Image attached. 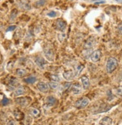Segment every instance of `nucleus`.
I'll use <instances>...</instances> for the list:
<instances>
[{"label":"nucleus","instance_id":"nucleus-11","mask_svg":"<svg viewBox=\"0 0 122 125\" xmlns=\"http://www.w3.org/2000/svg\"><path fill=\"white\" fill-rule=\"evenodd\" d=\"M71 92L74 95H79V94L82 92V86H80V83H76L71 86Z\"/></svg>","mask_w":122,"mask_h":125},{"label":"nucleus","instance_id":"nucleus-15","mask_svg":"<svg viewBox=\"0 0 122 125\" xmlns=\"http://www.w3.org/2000/svg\"><path fill=\"white\" fill-rule=\"evenodd\" d=\"M26 92V89L24 88V86H18L14 91V96H20L22 95Z\"/></svg>","mask_w":122,"mask_h":125},{"label":"nucleus","instance_id":"nucleus-1","mask_svg":"<svg viewBox=\"0 0 122 125\" xmlns=\"http://www.w3.org/2000/svg\"><path fill=\"white\" fill-rule=\"evenodd\" d=\"M118 66V61L116 58L115 57H109L106 62V72L109 74L112 73Z\"/></svg>","mask_w":122,"mask_h":125},{"label":"nucleus","instance_id":"nucleus-30","mask_svg":"<svg viewBox=\"0 0 122 125\" xmlns=\"http://www.w3.org/2000/svg\"><path fill=\"white\" fill-rule=\"evenodd\" d=\"M17 26L16 25H11L9 27H8V28L6 29V32H9V31H13L16 29Z\"/></svg>","mask_w":122,"mask_h":125},{"label":"nucleus","instance_id":"nucleus-18","mask_svg":"<svg viewBox=\"0 0 122 125\" xmlns=\"http://www.w3.org/2000/svg\"><path fill=\"white\" fill-rule=\"evenodd\" d=\"M85 68V66L84 65H82V64H79L77 67L75 69V72H74V74H75V77H78L80 76V74L82 73V72L83 71Z\"/></svg>","mask_w":122,"mask_h":125},{"label":"nucleus","instance_id":"nucleus-13","mask_svg":"<svg viewBox=\"0 0 122 125\" xmlns=\"http://www.w3.org/2000/svg\"><path fill=\"white\" fill-rule=\"evenodd\" d=\"M80 81L82 82L83 89H85V90L88 89L90 86V81H89L88 78L86 76H82L80 78Z\"/></svg>","mask_w":122,"mask_h":125},{"label":"nucleus","instance_id":"nucleus-36","mask_svg":"<svg viewBox=\"0 0 122 125\" xmlns=\"http://www.w3.org/2000/svg\"><path fill=\"white\" fill-rule=\"evenodd\" d=\"M89 1H91V2H94V1H95V2L97 1V0H89Z\"/></svg>","mask_w":122,"mask_h":125},{"label":"nucleus","instance_id":"nucleus-34","mask_svg":"<svg viewBox=\"0 0 122 125\" xmlns=\"http://www.w3.org/2000/svg\"><path fill=\"white\" fill-rule=\"evenodd\" d=\"M103 3H105V1H97V2H95V5H98V4H103Z\"/></svg>","mask_w":122,"mask_h":125},{"label":"nucleus","instance_id":"nucleus-4","mask_svg":"<svg viewBox=\"0 0 122 125\" xmlns=\"http://www.w3.org/2000/svg\"><path fill=\"white\" fill-rule=\"evenodd\" d=\"M101 56H102L101 51L99 50V49H97V50L94 51L92 53H91V54L90 55V58H91V60L92 62H97L100 60Z\"/></svg>","mask_w":122,"mask_h":125},{"label":"nucleus","instance_id":"nucleus-14","mask_svg":"<svg viewBox=\"0 0 122 125\" xmlns=\"http://www.w3.org/2000/svg\"><path fill=\"white\" fill-rule=\"evenodd\" d=\"M57 102V100L53 96H48L45 100V103L48 106H54Z\"/></svg>","mask_w":122,"mask_h":125},{"label":"nucleus","instance_id":"nucleus-20","mask_svg":"<svg viewBox=\"0 0 122 125\" xmlns=\"http://www.w3.org/2000/svg\"><path fill=\"white\" fill-rule=\"evenodd\" d=\"M16 74H17V75L18 77H23L27 74V71L26 69H18L16 71Z\"/></svg>","mask_w":122,"mask_h":125},{"label":"nucleus","instance_id":"nucleus-26","mask_svg":"<svg viewBox=\"0 0 122 125\" xmlns=\"http://www.w3.org/2000/svg\"><path fill=\"white\" fill-rule=\"evenodd\" d=\"M45 3H46V0H39V1H38L35 3V6L38 8H40V7L43 6L45 5Z\"/></svg>","mask_w":122,"mask_h":125},{"label":"nucleus","instance_id":"nucleus-6","mask_svg":"<svg viewBox=\"0 0 122 125\" xmlns=\"http://www.w3.org/2000/svg\"><path fill=\"white\" fill-rule=\"evenodd\" d=\"M44 56L49 61H53L55 58V54L52 49L47 48L44 50Z\"/></svg>","mask_w":122,"mask_h":125},{"label":"nucleus","instance_id":"nucleus-28","mask_svg":"<svg viewBox=\"0 0 122 125\" xmlns=\"http://www.w3.org/2000/svg\"><path fill=\"white\" fill-rule=\"evenodd\" d=\"M107 97H108V100H109V101H112V100H113V98H115L114 95H113V93L112 92L111 90H109V91L107 92Z\"/></svg>","mask_w":122,"mask_h":125},{"label":"nucleus","instance_id":"nucleus-12","mask_svg":"<svg viewBox=\"0 0 122 125\" xmlns=\"http://www.w3.org/2000/svg\"><path fill=\"white\" fill-rule=\"evenodd\" d=\"M28 113L29 115L34 117V118H38L41 115V111L38 109L35 108V107H31L28 109Z\"/></svg>","mask_w":122,"mask_h":125},{"label":"nucleus","instance_id":"nucleus-9","mask_svg":"<svg viewBox=\"0 0 122 125\" xmlns=\"http://www.w3.org/2000/svg\"><path fill=\"white\" fill-rule=\"evenodd\" d=\"M63 77L65 80L67 81H72L73 78L75 77V74L74 72L72 70H68V71H65L62 74Z\"/></svg>","mask_w":122,"mask_h":125},{"label":"nucleus","instance_id":"nucleus-3","mask_svg":"<svg viewBox=\"0 0 122 125\" xmlns=\"http://www.w3.org/2000/svg\"><path fill=\"white\" fill-rule=\"evenodd\" d=\"M96 42H97L96 39H95V37H89V38L85 42L83 47H84V49H86V50H87V49H92L93 47L95 45Z\"/></svg>","mask_w":122,"mask_h":125},{"label":"nucleus","instance_id":"nucleus-19","mask_svg":"<svg viewBox=\"0 0 122 125\" xmlns=\"http://www.w3.org/2000/svg\"><path fill=\"white\" fill-rule=\"evenodd\" d=\"M37 81V78L35 76H29V77H27L24 79V81L27 83H34L35 81Z\"/></svg>","mask_w":122,"mask_h":125},{"label":"nucleus","instance_id":"nucleus-35","mask_svg":"<svg viewBox=\"0 0 122 125\" xmlns=\"http://www.w3.org/2000/svg\"><path fill=\"white\" fill-rule=\"evenodd\" d=\"M115 1H117L118 2H122V0H115Z\"/></svg>","mask_w":122,"mask_h":125},{"label":"nucleus","instance_id":"nucleus-2","mask_svg":"<svg viewBox=\"0 0 122 125\" xmlns=\"http://www.w3.org/2000/svg\"><path fill=\"white\" fill-rule=\"evenodd\" d=\"M89 102H90L89 99L84 97L76 101L74 104V106L77 109H83V108H85L89 104Z\"/></svg>","mask_w":122,"mask_h":125},{"label":"nucleus","instance_id":"nucleus-37","mask_svg":"<svg viewBox=\"0 0 122 125\" xmlns=\"http://www.w3.org/2000/svg\"><path fill=\"white\" fill-rule=\"evenodd\" d=\"M121 80L122 81V73L121 74Z\"/></svg>","mask_w":122,"mask_h":125},{"label":"nucleus","instance_id":"nucleus-8","mask_svg":"<svg viewBox=\"0 0 122 125\" xmlns=\"http://www.w3.org/2000/svg\"><path fill=\"white\" fill-rule=\"evenodd\" d=\"M35 63L36 65L41 69H45V66H47V62L46 60L43 58V57H37L35 58Z\"/></svg>","mask_w":122,"mask_h":125},{"label":"nucleus","instance_id":"nucleus-27","mask_svg":"<svg viewBox=\"0 0 122 125\" xmlns=\"http://www.w3.org/2000/svg\"><path fill=\"white\" fill-rule=\"evenodd\" d=\"M65 37H66V35H65V34H64V33H61V34H59L58 35V39L59 40V41L60 42H63V40L65 39Z\"/></svg>","mask_w":122,"mask_h":125},{"label":"nucleus","instance_id":"nucleus-29","mask_svg":"<svg viewBox=\"0 0 122 125\" xmlns=\"http://www.w3.org/2000/svg\"><path fill=\"white\" fill-rule=\"evenodd\" d=\"M57 14H58L57 12H55L54 10L50 11L49 13H47V15L48 16V17H56V16H57Z\"/></svg>","mask_w":122,"mask_h":125},{"label":"nucleus","instance_id":"nucleus-23","mask_svg":"<svg viewBox=\"0 0 122 125\" xmlns=\"http://www.w3.org/2000/svg\"><path fill=\"white\" fill-rule=\"evenodd\" d=\"M18 84V81L17 79H15V78H12V80L10 81L9 82V86H11L12 88H15V86H16Z\"/></svg>","mask_w":122,"mask_h":125},{"label":"nucleus","instance_id":"nucleus-5","mask_svg":"<svg viewBox=\"0 0 122 125\" xmlns=\"http://www.w3.org/2000/svg\"><path fill=\"white\" fill-rule=\"evenodd\" d=\"M15 102H16L17 104L20 105V106L23 107H26L28 105L30 100L28 98H25V97H20V98H17L15 99Z\"/></svg>","mask_w":122,"mask_h":125},{"label":"nucleus","instance_id":"nucleus-17","mask_svg":"<svg viewBox=\"0 0 122 125\" xmlns=\"http://www.w3.org/2000/svg\"><path fill=\"white\" fill-rule=\"evenodd\" d=\"M100 125H112V119L109 117H104L100 121Z\"/></svg>","mask_w":122,"mask_h":125},{"label":"nucleus","instance_id":"nucleus-25","mask_svg":"<svg viewBox=\"0 0 122 125\" xmlns=\"http://www.w3.org/2000/svg\"><path fill=\"white\" fill-rule=\"evenodd\" d=\"M62 86H62V91H66V90H68L72 86V83H69V82H66V83H64Z\"/></svg>","mask_w":122,"mask_h":125},{"label":"nucleus","instance_id":"nucleus-32","mask_svg":"<svg viewBox=\"0 0 122 125\" xmlns=\"http://www.w3.org/2000/svg\"><path fill=\"white\" fill-rule=\"evenodd\" d=\"M117 30H118V32L119 34L122 35V22L120 23L118 25V28H117Z\"/></svg>","mask_w":122,"mask_h":125},{"label":"nucleus","instance_id":"nucleus-24","mask_svg":"<svg viewBox=\"0 0 122 125\" xmlns=\"http://www.w3.org/2000/svg\"><path fill=\"white\" fill-rule=\"evenodd\" d=\"M115 95H118V97H122V86H119L115 89Z\"/></svg>","mask_w":122,"mask_h":125},{"label":"nucleus","instance_id":"nucleus-7","mask_svg":"<svg viewBox=\"0 0 122 125\" xmlns=\"http://www.w3.org/2000/svg\"><path fill=\"white\" fill-rule=\"evenodd\" d=\"M56 29L60 31H64L67 28V23L63 20H58L55 23Z\"/></svg>","mask_w":122,"mask_h":125},{"label":"nucleus","instance_id":"nucleus-31","mask_svg":"<svg viewBox=\"0 0 122 125\" xmlns=\"http://www.w3.org/2000/svg\"><path fill=\"white\" fill-rule=\"evenodd\" d=\"M9 104V100L7 98H4L2 100V104L3 106H6Z\"/></svg>","mask_w":122,"mask_h":125},{"label":"nucleus","instance_id":"nucleus-21","mask_svg":"<svg viewBox=\"0 0 122 125\" xmlns=\"http://www.w3.org/2000/svg\"><path fill=\"white\" fill-rule=\"evenodd\" d=\"M48 85H49V87H50V88H51L52 89H54V90L58 89L60 87V85H59L58 83H57V82H53V81L50 82V83H48Z\"/></svg>","mask_w":122,"mask_h":125},{"label":"nucleus","instance_id":"nucleus-16","mask_svg":"<svg viewBox=\"0 0 122 125\" xmlns=\"http://www.w3.org/2000/svg\"><path fill=\"white\" fill-rule=\"evenodd\" d=\"M14 116L17 121H21L24 118V115L22 112H20L18 109H15L14 111Z\"/></svg>","mask_w":122,"mask_h":125},{"label":"nucleus","instance_id":"nucleus-10","mask_svg":"<svg viewBox=\"0 0 122 125\" xmlns=\"http://www.w3.org/2000/svg\"><path fill=\"white\" fill-rule=\"evenodd\" d=\"M37 86H38V89L41 92H43V93H47V92H48V91H49V89H50L49 85H48L47 83H44V82H39V83H38Z\"/></svg>","mask_w":122,"mask_h":125},{"label":"nucleus","instance_id":"nucleus-33","mask_svg":"<svg viewBox=\"0 0 122 125\" xmlns=\"http://www.w3.org/2000/svg\"><path fill=\"white\" fill-rule=\"evenodd\" d=\"M7 125H16V122H15V121H14V120H10L7 123Z\"/></svg>","mask_w":122,"mask_h":125},{"label":"nucleus","instance_id":"nucleus-22","mask_svg":"<svg viewBox=\"0 0 122 125\" xmlns=\"http://www.w3.org/2000/svg\"><path fill=\"white\" fill-rule=\"evenodd\" d=\"M50 80H51L52 81H53V82L59 83L60 81H61V80H60V77H59L58 75H56V74H52V75H50Z\"/></svg>","mask_w":122,"mask_h":125}]
</instances>
